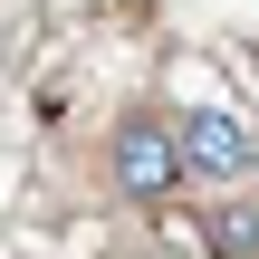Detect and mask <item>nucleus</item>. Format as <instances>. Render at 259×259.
Listing matches in <instances>:
<instances>
[{
    "mask_svg": "<svg viewBox=\"0 0 259 259\" xmlns=\"http://www.w3.org/2000/svg\"><path fill=\"white\" fill-rule=\"evenodd\" d=\"M106 183H115L125 202H144V211H163V202L183 192L173 125H163V115H115V135H106Z\"/></svg>",
    "mask_w": 259,
    "mask_h": 259,
    "instance_id": "f257e3e1",
    "label": "nucleus"
},
{
    "mask_svg": "<svg viewBox=\"0 0 259 259\" xmlns=\"http://www.w3.org/2000/svg\"><path fill=\"white\" fill-rule=\"evenodd\" d=\"M173 125V154H183V173H202V183H240L259 173V125L240 106H183V115H163Z\"/></svg>",
    "mask_w": 259,
    "mask_h": 259,
    "instance_id": "f03ea898",
    "label": "nucleus"
},
{
    "mask_svg": "<svg viewBox=\"0 0 259 259\" xmlns=\"http://www.w3.org/2000/svg\"><path fill=\"white\" fill-rule=\"evenodd\" d=\"M202 250L211 259H259V192H221L202 211Z\"/></svg>",
    "mask_w": 259,
    "mask_h": 259,
    "instance_id": "7ed1b4c3",
    "label": "nucleus"
}]
</instances>
